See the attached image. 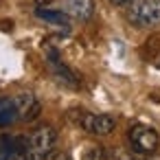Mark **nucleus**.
Segmentation results:
<instances>
[{"label": "nucleus", "mask_w": 160, "mask_h": 160, "mask_svg": "<svg viewBox=\"0 0 160 160\" xmlns=\"http://www.w3.org/2000/svg\"><path fill=\"white\" fill-rule=\"evenodd\" d=\"M55 142H57V129L55 127H51V125L38 127L24 145L27 160H48V156L55 149Z\"/></svg>", "instance_id": "obj_1"}, {"label": "nucleus", "mask_w": 160, "mask_h": 160, "mask_svg": "<svg viewBox=\"0 0 160 160\" xmlns=\"http://www.w3.org/2000/svg\"><path fill=\"white\" fill-rule=\"evenodd\" d=\"M127 20L136 29L160 27V0H132L127 9Z\"/></svg>", "instance_id": "obj_2"}, {"label": "nucleus", "mask_w": 160, "mask_h": 160, "mask_svg": "<svg viewBox=\"0 0 160 160\" xmlns=\"http://www.w3.org/2000/svg\"><path fill=\"white\" fill-rule=\"evenodd\" d=\"M129 145L136 153H153L158 149V134L149 125H134L129 129Z\"/></svg>", "instance_id": "obj_3"}, {"label": "nucleus", "mask_w": 160, "mask_h": 160, "mask_svg": "<svg viewBox=\"0 0 160 160\" xmlns=\"http://www.w3.org/2000/svg\"><path fill=\"white\" fill-rule=\"evenodd\" d=\"M79 125L88 132V134H94V136H108L114 132L116 127V121L108 114H92V112H86L79 116Z\"/></svg>", "instance_id": "obj_4"}, {"label": "nucleus", "mask_w": 160, "mask_h": 160, "mask_svg": "<svg viewBox=\"0 0 160 160\" xmlns=\"http://www.w3.org/2000/svg\"><path fill=\"white\" fill-rule=\"evenodd\" d=\"M48 68H51L53 77H55L59 83H64V86H68V88H77V86H79L75 72H72V70L59 59L57 51H48Z\"/></svg>", "instance_id": "obj_5"}, {"label": "nucleus", "mask_w": 160, "mask_h": 160, "mask_svg": "<svg viewBox=\"0 0 160 160\" xmlns=\"http://www.w3.org/2000/svg\"><path fill=\"white\" fill-rule=\"evenodd\" d=\"M13 103H16V110H18V118L20 121H33L38 118L40 114V101L35 99V94L31 92H20L13 97Z\"/></svg>", "instance_id": "obj_6"}, {"label": "nucleus", "mask_w": 160, "mask_h": 160, "mask_svg": "<svg viewBox=\"0 0 160 160\" xmlns=\"http://www.w3.org/2000/svg\"><path fill=\"white\" fill-rule=\"evenodd\" d=\"M66 13L77 20H90L94 13V0H66Z\"/></svg>", "instance_id": "obj_7"}, {"label": "nucleus", "mask_w": 160, "mask_h": 160, "mask_svg": "<svg viewBox=\"0 0 160 160\" xmlns=\"http://www.w3.org/2000/svg\"><path fill=\"white\" fill-rule=\"evenodd\" d=\"M18 121V110L13 97H0V127H9Z\"/></svg>", "instance_id": "obj_8"}, {"label": "nucleus", "mask_w": 160, "mask_h": 160, "mask_svg": "<svg viewBox=\"0 0 160 160\" xmlns=\"http://www.w3.org/2000/svg\"><path fill=\"white\" fill-rule=\"evenodd\" d=\"M35 16H38L40 20L51 22V24H57V27H68V24H70V18H68L66 11H55V9H44V7H40V9H35Z\"/></svg>", "instance_id": "obj_9"}, {"label": "nucleus", "mask_w": 160, "mask_h": 160, "mask_svg": "<svg viewBox=\"0 0 160 160\" xmlns=\"http://www.w3.org/2000/svg\"><path fill=\"white\" fill-rule=\"evenodd\" d=\"M16 149H18V140L16 138H11V136L0 138V160H11Z\"/></svg>", "instance_id": "obj_10"}, {"label": "nucleus", "mask_w": 160, "mask_h": 160, "mask_svg": "<svg viewBox=\"0 0 160 160\" xmlns=\"http://www.w3.org/2000/svg\"><path fill=\"white\" fill-rule=\"evenodd\" d=\"M48 158H51V160H70V156H68V153H64V151H57V153H51Z\"/></svg>", "instance_id": "obj_11"}, {"label": "nucleus", "mask_w": 160, "mask_h": 160, "mask_svg": "<svg viewBox=\"0 0 160 160\" xmlns=\"http://www.w3.org/2000/svg\"><path fill=\"white\" fill-rule=\"evenodd\" d=\"M110 2H112V5H118V7H121V5H129L132 0H110Z\"/></svg>", "instance_id": "obj_12"}, {"label": "nucleus", "mask_w": 160, "mask_h": 160, "mask_svg": "<svg viewBox=\"0 0 160 160\" xmlns=\"http://www.w3.org/2000/svg\"><path fill=\"white\" fill-rule=\"evenodd\" d=\"M147 160H160V158H158V156H151V153H149V158H147Z\"/></svg>", "instance_id": "obj_13"}, {"label": "nucleus", "mask_w": 160, "mask_h": 160, "mask_svg": "<svg viewBox=\"0 0 160 160\" xmlns=\"http://www.w3.org/2000/svg\"><path fill=\"white\" fill-rule=\"evenodd\" d=\"M38 2H46V0H38Z\"/></svg>", "instance_id": "obj_14"}]
</instances>
